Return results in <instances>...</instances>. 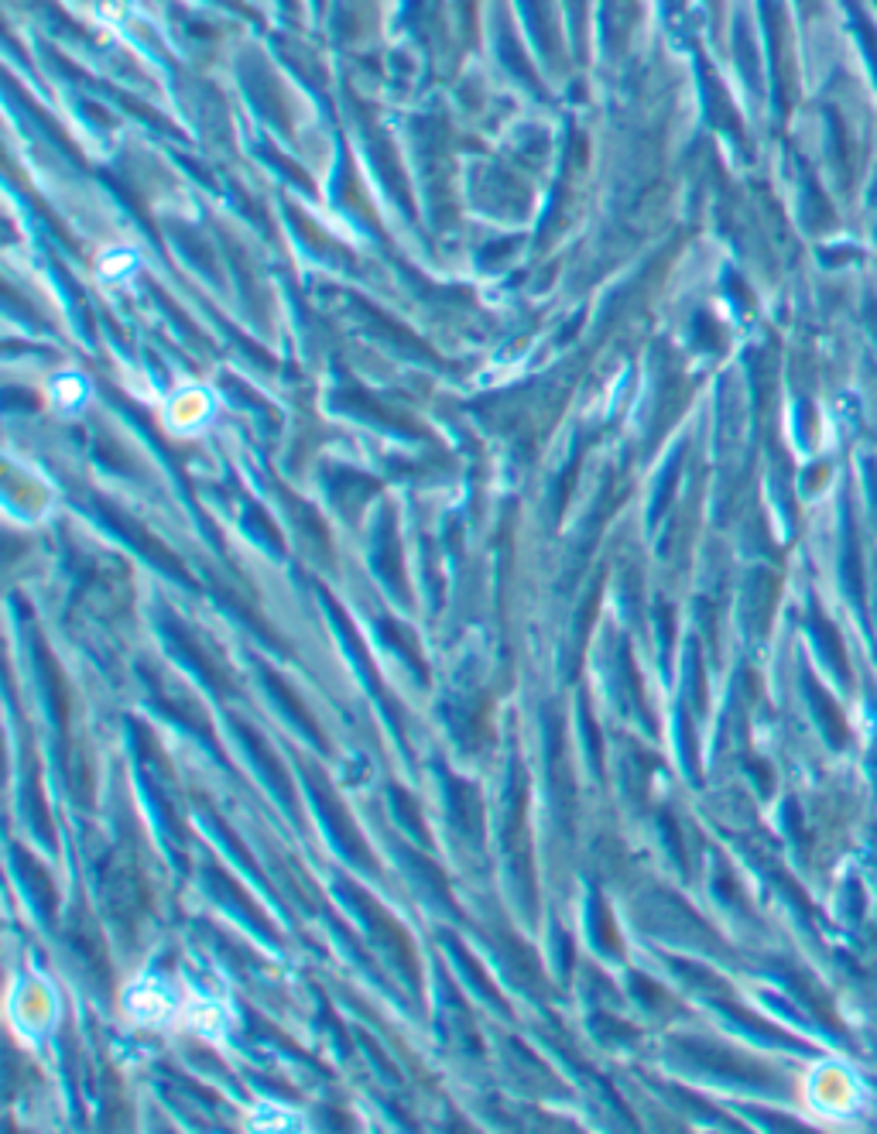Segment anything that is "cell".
<instances>
[{"mask_svg": "<svg viewBox=\"0 0 877 1134\" xmlns=\"http://www.w3.org/2000/svg\"><path fill=\"white\" fill-rule=\"evenodd\" d=\"M555 946H559V970H562V977H569V970H573V949H569L566 932H555Z\"/></svg>", "mask_w": 877, "mask_h": 1134, "instance_id": "obj_16", "label": "cell"}, {"mask_svg": "<svg viewBox=\"0 0 877 1134\" xmlns=\"http://www.w3.org/2000/svg\"><path fill=\"white\" fill-rule=\"evenodd\" d=\"M590 929H593V943H597V949H603V953H610V956H621V939H617L610 908L600 902V895L590 898Z\"/></svg>", "mask_w": 877, "mask_h": 1134, "instance_id": "obj_12", "label": "cell"}, {"mask_svg": "<svg viewBox=\"0 0 877 1134\" xmlns=\"http://www.w3.org/2000/svg\"><path fill=\"white\" fill-rule=\"evenodd\" d=\"M209 830H213L216 836H220V840H223V843H227V847H230V854H233V857H237V860H240V864H244V867H247V871H251V874H254V878H257V881H264V874H261V871H257V864H254V857H251V854H247V850H244V847H240V840H237V836H233V833H230V826H227V823H223V819H209Z\"/></svg>", "mask_w": 877, "mask_h": 1134, "instance_id": "obj_14", "label": "cell"}, {"mask_svg": "<svg viewBox=\"0 0 877 1134\" xmlns=\"http://www.w3.org/2000/svg\"><path fill=\"white\" fill-rule=\"evenodd\" d=\"M305 785H309V795H312V806H316L319 819H323L326 826V836L333 840V847L340 850L343 857L350 860V864L357 867H367V871H374V857H370L367 843L360 840L357 826L350 823V812L343 806L340 799H336V792L329 788L323 778H319V771L309 764V771H305Z\"/></svg>", "mask_w": 877, "mask_h": 1134, "instance_id": "obj_1", "label": "cell"}, {"mask_svg": "<svg viewBox=\"0 0 877 1134\" xmlns=\"http://www.w3.org/2000/svg\"><path fill=\"white\" fill-rule=\"evenodd\" d=\"M442 943H446L449 956H453V960H456V967H460V970L466 973V980H470V984L477 987V994H480V997H487L490 1004H497V1011H504V1015H508V1004H504V997L497 994V987L487 980V973H484V967H480V963H477V956H473L470 949H463V946H460V939H453V936H442Z\"/></svg>", "mask_w": 877, "mask_h": 1134, "instance_id": "obj_8", "label": "cell"}, {"mask_svg": "<svg viewBox=\"0 0 877 1134\" xmlns=\"http://www.w3.org/2000/svg\"><path fill=\"white\" fill-rule=\"evenodd\" d=\"M579 723H583V737H586V751H590V761L600 768V734H597V723H593L590 710H586V696L579 699Z\"/></svg>", "mask_w": 877, "mask_h": 1134, "instance_id": "obj_15", "label": "cell"}, {"mask_svg": "<svg viewBox=\"0 0 877 1134\" xmlns=\"http://www.w3.org/2000/svg\"><path fill=\"white\" fill-rule=\"evenodd\" d=\"M391 806H394V816L401 819V826H405L408 833L415 836L422 847H429V833H425L422 819H418V809L412 806V799H408V792H401L398 785L391 788Z\"/></svg>", "mask_w": 877, "mask_h": 1134, "instance_id": "obj_13", "label": "cell"}, {"mask_svg": "<svg viewBox=\"0 0 877 1134\" xmlns=\"http://www.w3.org/2000/svg\"><path fill=\"white\" fill-rule=\"evenodd\" d=\"M24 812H28V823H31V830H35L38 840H42L45 847H55L52 819H48L45 795H42V788H38V775H35V771H31L28 785H24Z\"/></svg>", "mask_w": 877, "mask_h": 1134, "instance_id": "obj_10", "label": "cell"}, {"mask_svg": "<svg viewBox=\"0 0 877 1134\" xmlns=\"http://www.w3.org/2000/svg\"><path fill=\"white\" fill-rule=\"evenodd\" d=\"M340 895L347 898L353 912H360V919L367 922V929H370V936L377 939V946H381L384 953H388L391 960L398 963V967H401V973H405V977L412 980V987H418V973H415V953H412V943H408L405 929H401L398 922H394L388 912H381V908H377V902H370V898L364 895V891H360V888H353L350 881H340Z\"/></svg>", "mask_w": 877, "mask_h": 1134, "instance_id": "obj_2", "label": "cell"}, {"mask_svg": "<svg viewBox=\"0 0 877 1134\" xmlns=\"http://www.w3.org/2000/svg\"><path fill=\"white\" fill-rule=\"evenodd\" d=\"M240 734V744H244V751L251 754V764L257 768V775L264 778V785L271 788V792L278 795V802L285 806L288 816H295V788H292V778H288V771L281 768V761L271 754V747L264 744V737L257 734V730L244 727V723H233Z\"/></svg>", "mask_w": 877, "mask_h": 1134, "instance_id": "obj_3", "label": "cell"}, {"mask_svg": "<svg viewBox=\"0 0 877 1134\" xmlns=\"http://www.w3.org/2000/svg\"><path fill=\"white\" fill-rule=\"evenodd\" d=\"M401 857H405V864L412 867V878L422 881V884H425V891H429V895L436 898V902H442V905L449 908V912H453V895H449L446 874H442L439 867L432 864V860L425 857V854H415V850H412V854H408V850H405V854H401Z\"/></svg>", "mask_w": 877, "mask_h": 1134, "instance_id": "obj_9", "label": "cell"}, {"mask_svg": "<svg viewBox=\"0 0 877 1134\" xmlns=\"http://www.w3.org/2000/svg\"><path fill=\"white\" fill-rule=\"evenodd\" d=\"M38 669H42L45 679V696H48V710H52V720L59 723V730H66V717H69V699H66V686H62L59 672L52 669L48 655L38 648Z\"/></svg>", "mask_w": 877, "mask_h": 1134, "instance_id": "obj_11", "label": "cell"}, {"mask_svg": "<svg viewBox=\"0 0 877 1134\" xmlns=\"http://www.w3.org/2000/svg\"><path fill=\"white\" fill-rule=\"evenodd\" d=\"M206 884H209V891H213L216 898H220V905H227L233 915H237L240 922H247V926H254L257 932H261L264 939H275V929H271V922L264 919L261 912H257V905L251 902V898H244V891L237 888V884H233V878L230 874H223L220 867H206Z\"/></svg>", "mask_w": 877, "mask_h": 1134, "instance_id": "obj_6", "label": "cell"}, {"mask_svg": "<svg viewBox=\"0 0 877 1134\" xmlns=\"http://www.w3.org/2000/svg\"><path fill=\"white\" fill-rule=\"evenodd\" d=\"M11 864L14 871H18V881L24 888V895L31 898V908H35V915L42 922H52V912H55V884L52 878L45 874V867L38 864L31 854H24L21 847H11Z\"/></svg>", "mask_w": 877, "mask_h": 1134, "instance_id": "obj_5", "label": "cell"}, {"mask_svg": "<svg viewBox=\"0 0 877 1134\" xmlns=\"http://www.w3.org/2000/svg\"><path fill=\"white\" fill-rule=\"evenodd\" d=\"M442 778H446V799H449L453 826L473 843V847H480V840H484V806H480L477 788L460 782V778H453L449 771H442Z\"/></svg>", "mask_w": 877, "mask_h": 1134, "instance_id": "obj_4", "label": "cell"}, {"mask_svg": "<svg viewBox=\"0 0 877 1134\" xmlns=\"http://www.w3.org/2000/svg\"><path fill=\"white\" fill-rule=\"evenodd\" d=\"M261 675H264V689H268V696H271V699H275V703H278V710L285 713V717L292 720L295 727H299L302 734L309 737L312 744H316V747H326V737H323V730H319V727H316V720L309 717V710H305V703H299V696H295L292 689H288L285 682L278 679V675H271L268 669H264Z\"/></svg>", "mask_w": 877, "mask_h": 1134, "instance_id": "obj_7", "label": "cell"}, {"mask_svg": "<svg viewBox=\"0 0 877 1134\" xmlns=\"http://www.w3.org/2000/svg\"><path fill=\"white\" fill-rule=\"evenodd\" d=\"M631 984H634V994H638L641 1001H648V1004H655V1001H658V994H655V991H648L651 984H648L645 977H641V973H634V977H631Z\"/></svg>", "mask_w": 877, "mask_h": 1134, "instance_id": "obj_17", "label": "cell"}]
</instances>
